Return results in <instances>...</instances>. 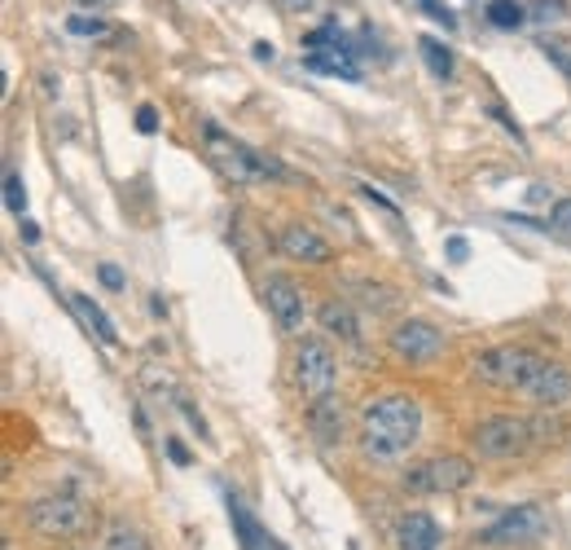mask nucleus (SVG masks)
<instances>
[{
  "label": "nucleus",
  "mask_w": 571,
  "mask_h": 550,
  "mask_svg": "<svg viewBox=\"0 0 571 550\" xmlns=\"http://www.w3.org/2000/svg\"><path fill=\"white\" fill-rule=\"evenodd\" d=\"M360 454L369 463H400L422 436V406L405 392H387L360 410Z\"/></svg>",
  "instance_id": "nucleus-1"
},
{
  "label": "nucleus",
  "mask_w": 571,
  "mask_h": 550,
  "mask_svg": "<svg viewBox=\"0 0 571 550\" xmlns=\"http://www.w3.org/2000/svg\"><path fill=\"white\" fill-rule=\"evenodd\" d=\"M559 436H563V423L550 410H541V414H493V419L475 423L471 445L488 463H510V459H524V454H537V450L554 445Z\"/></svg>",
  "instance_id": "nucleus-2"
},
{
  "label": "nucleus",
  "mask_w": 571,
  "mask_h": 550,
  "mask_svg": "<svg viewBox=\"0 0 571 550\" xmlns=\"http://www.w3.org/2000/svg\"><path fill=\"white\" fill-rule=\"evenodd\" d=\"M203 154H207V163L225 176V181H234V185H269V181H278L286 176L282 163H273L269 154H256L251 145H243L238 137H229L220 123H203Z\"/></svg>",
  "instance_id": "nucleus-3"
},
{
  "label": "nucleus",
  "mask_w": 571,
  "mask_h": 550,
  "mask_svg": "<svg viewBox=\"0 0 571 550\" xmlns=\"http://www.w3.org/2000/svg\"><path fill=\"white\" fill-rule=\"evenodd\" d=\"M290 384H294V392L308 406L334 397V388H338V353L330 348L325 335H303L294 344V353H290Z\"/></svg>",
  "instance_id": "nucleus-4"
},
{
  "label": "nucleus",
  "mask_w": 571,
  "mask_h": 550,
  "mask_svg": "<svg viewBox=\"0 0 571 550\" xmlns=\"http://www.w3.org/2000/svg\"><path fill=\"white\" fill-rule=\"evenodd\" d=\"M541 362H546V357L532 353V348H524V344H497V348H484V353L471 357V375H475L480 384H488V388L524 392Z\"/></svg>",
  "instance_id": "nucleus-5"
},
{
  "label": "nucleus",
  "mask_w": 571,
  "mask_h": 550,
  "mask_svg": "<svg viewBox=\"0 0 571 550\" xmlns=\"http://www.w3.org/2000/svg\"><path fill=\"white\" fill-rule=\"evenodd\" d=\"M471 481H475V463L471 459H462V454H435V459L413 463L400 476V489L405 494H418V498H449V494L471 489Z\"/></svg>",
  "instance_id": "nucleus-6"
},
{
  "label": "nucleus",
  "mask_w": 571,
  "mask_h": 550,
  "mask_svg": "<svg viewBox=\"0 0 571 550\" xmlns=\"http://www.w3.org/2000/svg\"><path fill=\"white\" fill-rule=\"evenodd\" d=\"M26 525L40 538H57V542H75L93 529V507L75 494H44L26 507Z\"/></svg>",
  "instance_id": "nucleus-7"
},
{
  "label": "nucleus",
  "mask_w": 571,
  "mask_h": 550,
  "mask_svg": "<svg viewBox=\"0 0 571 550\" xmlns=\"http://www.w3.org/2000/svg\"><path fill=\"white\" fill-rule=\"evenodd\" d=\"M387 353L396 362H405V366H431V362L444 357V331L435 322H427V317H405V322L391 326Z\"/></svg>",
  "instance_id": "nucleus-8"
},
{
  "label": "nucleus",
  "mask_w": 571,
  "mask_h": 550,
  "mask_svg": "<svg viewBox=\"0 0 571 550\" xmlns=\"http://www.w3.org/2000/svg\"><path fill=\"white\" fill-rule=\"evenodd\" d=\"M550 533V520L541 507H515L506 511L502 520H493L488 529H480V547H528V542H541Z\"/></svg>",
  "instance_id": "nucleus-9"
},
{
  "label": "nucleus",
  "mask_w": 571,
  "mask_h": 550,
  "mask_svg": "<svg viewBox=\"0 0 571 550\" xmlns=\"http://www.w3.org/2000/svg\"><path fill=\"white\" fill-rule=\"evenodd\" d=\"M265 304L273 313V322L282 326L286 335H299L308 322V304H303V287L286 273H269L265 278Z\"/></svg>",
  "instance_id": "nucleus-10"
},
{
  "label": "nucleus",
  "mask_w": 571,
  "mask_h": 550,
  "mask_svg": "<svg viewBox=\"0 0 571 550\" xmlns=\"http://www.w3.org/2000/svg\"><path fill=\"white\" fill-rule=\"evenodd\" d=\"M278 256L316 269V265H330V260H334V247H330V238H325L321 229H312V225H303V220H290L282 234H278Z\"/></svg>",
  "instance_id": "nucleus-11"
},
{
  "label": "nucleus",
  "mask_w": 571,
  "mask_h": 550,
  "mask_svg": "<svg viewBox=\"0 0 571 550\" xmlns=\"http://www.w3.org/2000/svg\"><path fill=\"white\" fill-rule=\"evenodd\" d=\"M519 397H528L537 410H563V406L571 401V370L546 357Z\"/></svg>",
  "instance_id": "nucleus-12"
},
{
  "label": "nucleus",
  "mask_w": 571,
  "mask_h": 550,
  "mask_svg": "<svg viewBox=\"0 0 571 550\" xmlns=\"http://www.w3.org/2000/svg\"><path fill=\"white\" fill-rule=\"evenodd\" d=\"M316 322H321V331H325L330 339H338V344H347V348H360V313H356L347 300H325V304L316 309Z\"/></svg>",
  "instance_id": "nucleus-13"
},
{
  "label": "nucleus",
  "mask_w": 571,
  "mask_h": 550,
  "mask_svg": "<svg viewBox=\"0 0 571 550\" xmlns=\"http://www.w3.org/2000/svg\"><path fill=\"white\" fill-rule=\"evenodd\" d=\"M308 432H312V441L321 445V450H334V445H343V406H338V397H325V401H316V406H308Z\"/></svg>",
  "instance_id": "nucleus-14"
},
{
  "label": "nucleus",
  "mask_w": 571,
  "mask_h": 550,
  "mask_svg": "<svg viewBox=\"0 0 571 550\" xmlns=\"http://www.w3.org/2000/svg\"><path fill=\"white\" fill-rule=\"evenodd\" d=\"M444 542V529L435 516L427 511H409L400 525H396V547L400 550H440Z\"/></svg>",
  "instance_id": "nucleus-15"
},
{
  "label": "nucleus",
  "mask_w": 571,
  "mask_h": 550,
  "mask_svg": "<svg viewBox=\"0 0 571 550\" xmlns=\"http://www.w3.org/2000/svg\"><path fill=\"white\" fill-rule=\"evenodd\" d=\"M71 309H75V313L88 322V331H97V339H101V344H119V331L110 326V317H106V313H101V309H97L88 295H71Z\"/></svg>",
  "instance_id": "nucleus-16"
},
{
  "label": "nucleus",
  "mask_w": 571,
  "mask_h": 550,
  "mask_svg": "<svg viewBox=\"0 0 571 550\" xmlns=\"http://www.w3.org/2000/svg\"><path fill=\"white\" fill-rule=\"evenodd\" d=\"M101 550H150V542H146V533L137 529V525H110L106 529V538H101Z\"/></svg>",
  "instance_id": "nucleus-17"
},
{
  "label": "nucleus",
  "mask_w": 571,
  "mask_h": 550,
  "mask_svg": "<svg viewBox=\"0 0 571 550\" xmlns=\"http://www.w3.org/2000/svg\"><path fill=\"white\" fill-rule=\"evenodd\" d=\"M418 48H422V57H427V66H431V75H440V79H453V53L435 40V35H422L418 40Z\"/></svg>",
  "instance_id": "nucleus-18"
},
{
  "label": "nucleus",
  "mask_w": 571,
  "mask_h": 550,
  "mask_svg": "<svg viewBox=\"0 0 571 550\" xmlns=\"http://www.w3.org/2000/svg\"><path fill=\"white\" fill-rule=\"evenodd\" d=\"M524 18H528V9H524L519 0H493V4H488V22L502 26V31H515Z\"/></svg>",
  "instance_id": "nucleus-19"
},
{
  "label": "nucleus",
  "mask_w": 571,
  "mask_h": 550,
  "mask_svg": "<svg viewBox=\"0 0 571 550\" xmlns=\"http://www.w3.org/2000/svg\"><path fill=\"white\" fill-rule=\"evenodd\" d=\"M537 48H541V53H546V57L571 79V35H541Z\"/></svg>",
  "instance_id": "nucleus-20"
},
{
  "label": "nucleus",
  "mask_w": 571,
  "mask_h": 550,
  "mask_svg": "<svg viewBox=\"0 0 571 550\" xmlns=\"http://www.w3.org/2000/svg\"><path fill=\"white\" fill-rule=\"evenodd\" d=\"M4 207L22 220L26 216V190H22V176L18 172H4Z\"/></svg>",
  "instance_id": "nucleus-21"
},
{
  "label": "nucleus",
  "mask_w": 571,
  "mask_h": 550,
  "mask_svg": "<svg viewBox=\"0 0 571 550\" xmlns=\"http://www.w3.org/2000/svg\"><path fill=\"white\" fill-rule=\"evenodd\" d=\"M66 31L71 35H110V22L106 18H88V13H71L66 18Z\"/></svg>",
  "instance_id": "nucleus-22"
},
{
  "label": "nucleus",
  "mask_w": 571,
  "mask_h": 550,
  "mask_svg": "<svg viewBox=\"0 0 571 550\" xmlns=\"http://www.w3.org/2000/svg\"><path fill=\"white\" fill-rule=\"evenodd\" d=\"M546 229H554L559 238H568L571 242V198H554V203H550V220H546Z\"/></svg>",
  "instance_id": "nucleus-23"
},
{
  "label": "nucleus",
  "mask_w": 571,
  "mask_h": 550,
  "mask_svg": "<svg viewBox=\"0 0 571 550\" xmlns=\"http://www.w3.org/2000/svg\"><path fill=\"white\" fill-rule=\"evenodd\" d=\"M418 4H422V13H427V18L444 22V31H457V13H453L449 4H440V0H418Z\"/></svg>",
  "instance_id": "nucleus-24"
},
{
  "label": "nucleus",
  "mask_w": 571,
  "mask_h": 550,
  "mask_svg": "<svg viewBox=\"0 0 571 550\" xmlns=\"http://www.w3.org/2000/svg\"><path fill=\"white\" fill-rule=\"evenodd\" d=\"M97 278H101V287H106V291H123V287H128L123 269H119V265H110V260H106V265H97Z\"/></svg>",
  "instance_id": "nucleus-25"
},
{
  "label": "nucleus",
  "mask_w": 571,
  "mask_h": 550,
  "mask_svg": "<svg viewBox=\"0 0 571 550\" xmlns=\"http://www.w3.org/2000/svg\"><path fill=\"white\" fill-rule=\"evenodd\" d=\"M137 132H146V137H150V132H159V115H154V106H141V110H137Z\"/></svg>",
  "instance_id": "nucleus-26"
},
{
  "label": "nucleus",
  "mask_w": 571,
  "mask_h": 550,
  "mask_svg": "<svg viewBox=\"0 0 571 550\" xmlns=\"http://www.w3.org/2000/svg\"><path fill=\"white\" fill-rule=\"evenodd\" d=\"M488 115H493V119H497V123H506V128H510V137H515V141H519V145H524V141H528V137H524V128H519V123H515V119H510V115H506V110H502V106H488Z\"/></svg>",
  "instance_id": "nucleus-27"
},
{
  "label": "nucleus",
  "mask_w": 571,
  "mask_h": 550,
  "mask_svg": "<svg viewBox=\"0 0 571 550\" xmlns=\"http://www.w3.org/2000/svg\"><path fill=\"white\" fill-rule=\"evenodd\" d=\"M563 13V0H546L541 9H532V18H559Z\"/></svg>",
  "instance_id": "nucleus-28"
},
{
  "label": "nucleus",
  "mask_w": 571,
  "mask_h": 550,
  "mask_svg": "<svg viewBox=\"0 0 571 550\" xmlns=\"http://www.w3.org/2000/svg\"><path fill=\"white\" fill-rule=\"evenodd\" d=\"M168 454H172V459H176V463H181V467H185V463H190V450H185V445H181V441H176V436H168Z\"/></svg>",
  "instance_id": "nucleus-29"
},
{
  "label": "nucleus",
  "mask_w": 571,
  "mask_h": 550,
  "mask_svg": "<svg viewBox=\"0 0 571 550\" xmlns=\"http://www.w3.org/2000/svg\"><path fill=\"white\" fill-rule=\"evenodd\" d=\"M286 13H308V9H316V0H278Z\"/></svg>",
  "instance_id": "nucleus-30"
},
{
  "label": "nucleus",
  "mask_w": 571,
  "mask_h": 550,
  "mask_svg": "<svg viewBox=\"0 0 571 550\" xmlns=\"http://www.w3.org/2000/svg\"><path fill=\"white\" fill-rule=\"evenodd\" d=\"M449 256L453 260H466V238H449Z\"/></svg>",
  "instance_id": "nucleus-31"
},
{
  "label": "nucleus",
  "mask_w": 571,
  "mask_h": 550,
  "mask_svg": "<svg viewBox=\"0 0 571 550\" xmlns=\"http://www.w3.org/2000/svg\"><path fill=\"white\" fill-rule=\"evenodd\" d=\"M18 225H22V238H26V242H40V229H35V225H31V220H26V216H22V220H18Z\"/></svg>",
  "instance_id": "nucleus-32"
},
{
  "label": "nucleus",
  "mask_w": 571,
  "mask_h": 550,
  "mask_svg": "<svg viewBox=\"0 0 571 550\" xmlns=\"http://www.w3.org/2000/svg\"><path fill=\"white\" fill-rule=\"evenodd\" d=\"M71 4H79V9H93V4H106V0H71Z\"/></svg>",
  "instance_id": "nucleus-33"
},
{
  "label": "nucleus",
  "mask_w": 571,
  "mask_h": 550,
  "mask_svg": "<svg viewBox=\"0 0 571 550\" xmlns=\"http://www.w3.org/2000/svg\"><path fill=\"white\" fill-rule=\"evenodd\" d=\"M269 550H286V547H282V542H273V538H269Z\"/></svg>",
  "instance_id": "nucleus-34"
}]
</instances>
